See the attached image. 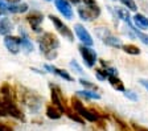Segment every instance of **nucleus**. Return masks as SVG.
I'll return each instance as SVG.
<instances>
[{
  "label": "nucleus",
  "instance_id": "obj_2",
  "mask_svg": "<svg viewBox=\"0 0 148 131\" xmlns=\"http://www.w3.org/2000/svg\"><path fill=\"white\" fill-rule=\"evenodd\" d=\"M38 45H40L41 53L45 56L46 60L53 61L54 58H57L58 56L57 49L60 48V40L56 34H53L52 32H45L38 40Z\"/></svg>",
  "mask_w": 148,
  "mask_h": 131
},
{
  "label": "nucleus",
  "instance_id": "obj_23",
  "mask_svg": "<svg viewBox=\"0 0 148 131\" xmlns=\"http://www.w3.org/2000/svg\"><path fill=\"white\" fill-rule=\"evenodd\" d=\"M0 97L1 98H15L16 99V93L12 89V86L8 82H4L0 87Z\"/></svg>",
  "mask_w": 148,
  "mask_h": 131
},
{
  "label": "nucleus",
  "instance_id": "obj_9",
  "mask_svg": "<svg viewBox=\"0 0 148 131\" xmlns=\"http://www.w3.org/2000/svg\"><path fill=\"white\" fill-rule=\"evenodd\" d=\"M49 19H50V21H52V24L54 25L56 31L58 32L61 36H64L65 38H68L69 41H74V34H73V32H71V29L69 28L68 25L65 24L60 17H57V16H54V15H49Z\"/></svg>",
  "mask_w": 148,
  "mask_h": 131
},
{
  "label": "nucleus",
  "instance_id": "obj_34",
  "mask_svg": "<svg viewBox=\"0 0 148 131\" xmlns=\"http://www.w3.org/2000/svg\"><path fill=\"white\" fill-rule=\"evenodd\" d=\"M131 126H132V128H134V131H148V128L147 127H143V126H140V125H136V123H131Z\"/></svg>",
  "mask_w": 148,
  "mask_h": 131
},
{
  "label": "nucleus",
  "instance_id": "obj_25",
  "mask_svg": "<svg viewBox=\"0 0 148 131\" xmlns=\"http://www.w3.org/2000/svg\"><path fill=\"white\" fill-rule=\"evenodd\" d=\"M122 50L127 54H131V56H139V54L142 53L140 48L138 45H135V44H123Z\"/></svg>",
  "mask_w": 148,
  "mask_h": 131
},
{
  "label": "nucleus",
  "instance_id": "obj_22",
  "mask_svg": "<svg viewBox=\"0 0 148 131\" xmlns=\"http://www.w3.org/2000/svg\"><path fill=\"white\" fill-rule=\"evenodd\" d=\"M112 117V119H114L115 122V128H116V131H134L132 126L128 125L126 121H123L122 118H119V117L116 115H111Z\"/></svg>",
  "mask_w": 148,
  "mask_h": 131
},
{
  "label": "nucleus",
  "instance_id": "obj_15",
  "mask_svg": "<svg viewBox=\"0 0 148 131\" xmlns=\"http://www.w3.org/2000/svg\"><path fill=\"white\" fill-rule=\"evenodd\" d=\"M115 13H116V16L124 23V24H127L131 29L134 28L132 17H131V15H130V11L127 10V8H124V7H115Z\"/></svg>",
  "mask_w": 148,
  "mask_h": 131
},
{
  "label": "nucleus",
  "instance_id": "obj_24",
  "mask_svg": "<svg viewBox=\"0 0 148 131\" xmlns=\"http://www.w3.org/2000/svg\"><path fill=\"white\" fill-rule=\"evenodd\" d=\"M20 43H21V48H24L27 52L33 50V44L29 40V37H28V34L25 33L24 29H20Z\"/></svg>",
  "mask_w": 148,
  "mask_h": 131
},
{
  "label": "nucleus",
  "instance_id": "obj_31",
  "mask_svg": "<svg viewBox=\"0 0 148 131\" xmlns=\"http://www.w3.org/2000/svg\"><path fill=\"white\" fill-rule=\"evenodd\" d=\"M132 31L135 32V34H136V36H138V37H139V40L142 41L143 44H145V45H148V34H147V33H143L142 31H139V29H136L135 27H134V28H132Z\"/></svg>",
  "mask_w": 148,
  "mask_h": 131
},
{
  "label": "nucleus",
  "instance_id": "obj_38",
  "mask_svg": "<svg viewBox=\"0 0 148 131\" xmlns=\"http://www.w3.org/2000/svg\"><path fill=\"white\" fill-rule=\"evenodd\" d=\"M70 4H75V5H78V4L81 3V0H68Z\"/></svg>",
  "mask_w": 148,
  "mask_h": 131
},
{
  "label": "nucleus",
  "instance_id": "obj_10",
  "mask_svg": "<svg viewBox=\"0 0 148 131\" xmlns=\"http://www.w3.org/2000/svg\"><path fill=\"white\" fill-rule=\"evenodd\" d=\"M27 21L29 24V27L32 28V31L36 32V33H40L41 32V24L44 21V15L38 11H32L27 15Z\"/></svg>",
  "mask_w": 148,
  "mask_h": 131
},
{
  "label": "nucleus",
  "instance_id": "obj_20",
  "mask_svg": "<svg viewBox=\"0 0 148 131\" xmlns=\"http://www.w3.org/2000/svg\"><path fill=\"white\" fill-rule=\"evenodd\" d=\"M107 81H108L110 86L112 87L114 90L122 91V93H124V91H126V87H124V82L119 78V75H112V77H108Z\"/></svg>",
  "mask_w": 148,
  "mask_h": 131
},
{
  "label": "nucleus",
  "instance_id": "obj_14",
  "mask_svg": "<svg viewBox=\"0 0 148 131\" xmlns=\"http://www.w3.org/2000/svg\"><path fill=\"white\" fill-rule=\"evenodd\" d=\"M44 68H45L48 72L53 73V74H56V75H58L60 78H62V80H65V81H68V82H71L74 80V78L70 75V73H69L68 70H65V69H60L54 65H48V64L44 65Z\"/></svg>",
  "mask_w": 148,
  "mask_h": 131
},
{
  "label": "nucleus",
  "instance_id": "obj_37",
  "mask_svg": "<svg viewBox=\"0 0 148 131\" xmlns=\"http://www.w3.org/2000/svg\"><path fill=\"white\" fill-rule=\"evenodd\" d=\"M139 84L142 85L145 90H148V80H145V78H140V80H139Z\"/></svg>",
  "mask_w": 148,
  "mask_h": 131
},
{
  "label": "nucleus",
  "instance_id": "obj_21",
  "mask_svg": "<svg viewBox=\"0 0 148 131\" xmlns=\"http://www.w3.org/2000/svg\"><path fill=\"white\" fill-rule=\"evenodd\" d=\"M75 95L77 97H82L86 101H99L101 99V94L97 93V91H91V90H79L75 91Z\"/></svg>",
  "mask_w": 148,
  "mask_h": 131
},
{
  "label": "nucleus",
  "instance_id": "obj_17",
  "mask_svg": "<svg viewBox=\"0 0 148 131\" xmlns=\"http://www.w3.org/2000/svg\"><path fill=\"white\" fill-rule=\"evenodd\" d=\"M45 115L49 119H53V121H57V119H61V117L64 115L61 110H58L54 105L52 103H48L45 106Z\"/></svg>",
  "mask_w": 148,
  "mask_h": 131
},
{
  "label": "nucleus",
  "instance_id": "obj_7",
  "mask_svg": "<svg viewBox=\"0 0 148 131\" xmlns=\"http://www.w3.org/2000/svg\"><path fill=\"white\" fill-rule=\"evenodd\" d=\"M78 50H79V54L82 57L83 64L86 65V68H95L97 62H98V54L91 47H86V45H82L81 44L78 47Z\"/></svg>",
  "mask_w": 148,
  "mask_h": 131
},
{
  "label": "nucleus",
  "instance_id": "obj_32",
  "mask_svg": "<svg viewBox=\"0 0 148 131\" xmlns=\"http://www.w3.org/2000/svg\"><path fill=\"white\" fill-rule=\"evenodd\" d=\"M69 65H70V68L73 69L75 73H78V74H83V70H82V68H81V65L75 61V60H71L70 62H69Z\"/></svg>",
  "mask_w": 148,
  "mask_h": 131
},
{
  "label": "nucleus",
  "instance_id": "obj_5",
  "mask_svg": "<svg viewBox=\"0 0 148 131\" xmlns=\"http://www.w3.org/2000/svg\"><path fill=\"white\" fill-rule=\"evenodd\" d=\"M1 101H3V105H4V109H5V111H7V115L12 117V118L17 119V121L25 122V115L23 114L21 109L17 106L15 98H1Z\"/></svg>",
  "mask_w": 148,
  "mask_h": 131
},
{
  "label": "nucleus",
  "instance_id": "obj_4",
  "mask_svg": "<svg viewBox=\"0 0 148 131\" xmlns=\"http://www.w3.org/2000/svg\"><path fill=\"white\" fill-rule=\"evenodd\" d=\"M17 94H18L20 101L23 102V105L27 106L29 111H32V112L40 111L41 105H42V98L38 94H36L34 91L29 90L27 87H21V90L18 91Z\"/></svg>",
  "mask_w": 148,
  "mask_h": 131
},
{
  "label": "nucleus",
  "instance_id": "obj_13",
  "mask_svg": "<svg viewBox=\"0 0 148 131\" xmlns=\"http://www.w3.org/2000/svg\"><path fill=\"white\" fill-rule=\"evenodd\" d=\"M4 45L12 54H17L20 52V49H21V43H20L18 36H12V34L5 36L4 37Z\"/></svg>",
  "mask_w": 148,
  "mask_h": 131
},
{
  "label": "nucleus",
  "instance_id": "obj_33",
  "mask_svg": "<svg viewBox=\"0 0 148 131\" xmlns=\"http://www.w3.org/2000/svg\"><path fill=\"white\" fill-rule=\"evenodd\" d=\"M0 131H15L12 126H9L5 122H0Z\"/></svg>",
  "mask_w": 148,
  "mask_h": 131
},
{
  "label": "nucleus",
  "instance_id": "obj_3",
  "mask_svg": "<svg viewBox=\"0 0 148 131\" xmlns=\"http://www.w3.org/2000/svg\"><path fill=\"white\" fill-rule=\"evenodd\" d=\"M94 33H95L97 37L105 44V45H107V47L114 48V49H122V47H123L122 40H120L108 27H105V25H97L95 28H94Z\"/></svg>",
  "mask_w": 148,
  "mask_h": 131
},
{
  "label": "nucleus",
  "instance_id": "obj_35",
  "mask_svg": "<svg viewBox=\"0 0 148 131\" xmlns=\"http://www.w3.org/2000/svg\"><path fill=\"white\" fill-rule=\"evenodd\" d=\"M4 117H8V115H7L5 109H4L3 101H1V98H0V118H4Z\"/></svg>",
  "mask_w": 148,
  "mask_h": 131
},
{
  "label": "nucleus",
  "instance_id": "obj_30",
  "mask_svg": "<svg viewBox=\"0 0 148 131\" xmlns=\"http://www.w3.org/2000/svg\"><path fill=\"white\" fill-rule=\"evenodd\" d=\"M123 95L127 98V99L132 101V102H138V101H139L138 94H136L134 90H130V89H126V91L123 93Z\"/></svg>",
  "mask_w": 148,
  "mask_h": 131
},
{
  "label": "nucleus",
  "instance_id": "obj_28",
  "mask_svg": "<svg viewBox=\"0 0 148 131\" xmlns=\"http://www.w3.org/2000/svg\"><path fill=\"white\" fill-rule=\"evenodd\" d=\"M120 4L124 7V8H127L128 11H131V12H138V4L135 3V0H119Z\"/></svg>",
  "mask_w": 148,
  "mask_h": 131
},
{
  "label": "nucleus",
  "instance_id": "obj_27",
  "mask_svg": "<svg viewBox=\"0 0 148 131\" xmlns=\"http://www.w3.org/2000/svg\"><path fill=\"white\" fill-rule=\"evenodd\" d=\"M79 84L83 86V89H85V90H91V91H97V93L99 91L98 85L92 84V82L89 81V80H85V78H79Z\"/></svg>",
  "mask_w": 148,
  "mask_h": 131
},
{
  "label": "nucleus",
  "instance_id": "obj_16",
  "mask_svg": "<svg viewBox=\"0 0 148 131\" xmlns=\"http://www.w3.org/2000/svg\"><path fill=\"white\" fill-rule=\"evenodd\" d=\"M132 23H134V27L136 29H140V31H145L148 29V17L143 13H139L136 12L132 17Z\"/></svg>",
  "mask_w": 148,
  "mask_h": 131
},
{
  "label": "nucleus",
  "instance_id": "obj_29",
  "mask_svg": "<svg viewBox=\"0 0 148 131\" xmlns=\"http://www.w3.org/2000/svg\"><path fill=\"white\" fill-rule=\"evenodd\" d=\"M94 73H95V77L98 81H106V80H108V74L103 68H95Z\"/></svg>",
  "mask_w": 148,
  "mask_h": 131
},
{
  "label": "nucleus",
  "instance_id": "obj_8",
  "mask_svg": "<svg viewBox=\"0 0 148 131\" xmlns=\"http://www.w3.org/2000/svg\"><path fill=\"white\" fill-rule=\"evenodd\" d=\"M78 16H79V19L83 20V21H92V20L98 19L99 16H101V8H99L98 4L95 5H91V7H78Z\"/></svg>",
  "mask_w": 148,
  "mask_h": 131
},
{
  "label": "nucleus",
  "instance_id": "obj_6",
  "mask_svg": "<svg viewBox=\"0 0 148 131\" xmlns=\"http://www.w3.org/2000/svg\"><path fill=\"white\" fill-rule=\"evenodd\" d=\"M49 89H50V98H52V105H54L56 107L58 110H61L62 114H65V110H66V107L69 106L68 103H66V101H65V97L64 94H62L61 89H60V86H57V85L52 84L50 82L49 84Z\"/></svg>",
  "mask_w": 148,
  "mask_h": 131
},
{
  "label": "nucleus",
  "instance_id": "obj_11",
  "mask_svg": "<svg viewBox=\"0 0 148 131\" xmlns=\"http://www.w3.org/2000/svg\"><path fill=\"white\" fill-rule=\"evenodd\" d=\"M74 32L77 34L78 40L82 43V45H86V47H92V44H94V40H92L91 34L90 32L87 31L82 24H74Z\"/></svg>",
  "mask_w": 148,
  "mask_h": 131
},
{
  "label": "nucleus",
  "instance_id": "obj_36",
  "mask_svg": "<svg viewBox=\"0 0 148 131\" xmlns=\"http://www.w3.org/2000/svg\"><path fill=\"white\" fill-rule=\"evenodd\" d=\"M81 1L86 7H91V5H95L97 4V0H81Z\"/></svg>",
  "mask_w": 148,
  "mask_h": 131
},
{
  "label": "nucleus",
  "instance_id": "obj_39",
  "mask_svg": "<svg viewBox=\"0 0 148 131\" xmlns=\"http://www.w3.org/2000/svg\"><path fill=\"white\" fill-rule=\"evenodd\" d=\"M46 1H54V0H46Z\"/></svg>",
  "mask_w": 148,
  "mask_h": 131
},
{
  "label": "nucleus",
  "instance_id": "obj_1",
  "mask_svg": "<svg viewBox=\"0 0 148 131\" xmlns=\"http://www.w3.org/2000/svg\"><path fill=\"white\" fill-rule=\"evenodd\" d=\"M70 107L74 110V111L77 112L78 115L83 119L85 122H90V123H97L99 122L101 119H108L110 115H108L107 112L102 111L101 109L98 107H86L83 105V102L77 97V95H73L70 99Z\"/></svg>",
  "mask_w": 148,
  "mask_h": 131
},
{
  "label": "nucleus",
  "instance_id": "obj_12",
  "mask_svg": "<svg viewBox=\"0 0 148 131\" xmlns=\"http://www.w3.org/2000/svg\"><path fill=\"white\" fill-rule=\"evenodd\" d=\"M54 5L57 8L60 13L64 16L65 19H73L74 12H73V8H71V4L69 3L68 0H54Z\"/></svg>",
  "mask_w": 148,
  "mask_h": 131
},
{
  "label": "nucleus",
  "instance_id": "obj_18",
  "mask_svg": "<svg viewBox=\"0 0 148 131\" xmlns=\"http://www.w3.org/2000/svg\"><path fill=\"white\" fill-rule=\"evenodd\" d=\"M13 31V23L8 19V17H3L0 19V34L1 36H9Z\"/></svg>",
  "mask_w": 148,
  "mask_h": 131
},
{
  "label": "nucleus",
  "instance_id": "obj_19",
  "mask_svg": "<svg viewBox=\"0 0 148 131\" xmlns=\"http://www.w3.org/2000/svg\"><path fill=\"white\" fill-rule=\"evenodd\" d=\"M7 8H8V13H24L28 11V4L27 3H9V1H7Z\"/></svg>",
  "mask_w": 148,
  "mask_h": 131
},
{
  "label": "nucleus",
  "instance_id": "obj_26",
  "mask_svg": "<svg viewBox=\"0 0 148 131\" xmlns=\"http://www.w3.org/2000/svg\"><path fill=\"white\" fill-rule=\"evenodd\" d=\"M65 115L68 117L69 119H71V121H74V122H77V123H79V125H85V121H83V119L81 118V117L78 115L77 112L74 111V110L71 109L70 106L66 107V110H65Z\"/></svg>",
  "mask_w": 148,
  "mask_h": 131
}]
</instances>
